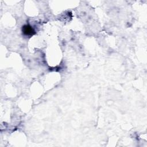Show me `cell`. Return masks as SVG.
<instances>
[{"mask_svg": "<svg viewBox=\"0 0 147 147\" xmlns=\"http://www.w3.org/2000/svg\"><path fill=\"white\" fill-rule=\"evenodd\" d=\"M22 32L24 35L29 37H30L35 34V30L29 25H24L22 28Z\"/></svg>", "mask_w": 147, "mask_h": 147, "instance_id": "obj_1", "label": "cell"}]
</instances>
